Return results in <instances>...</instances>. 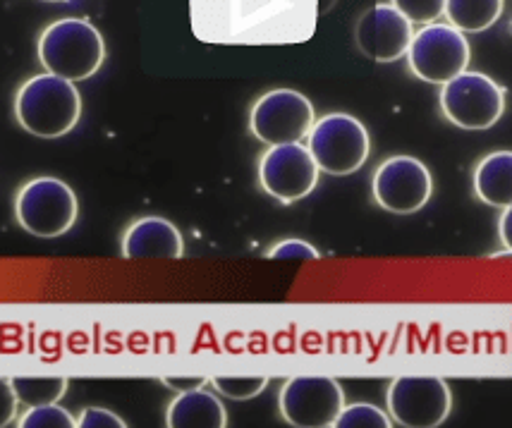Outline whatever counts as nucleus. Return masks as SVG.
Listing matches in <instances>:
<instances>
[{
    "label": "nucleus",
    "instance_id": "nucleus-2",
    "mask_svg": "<svg viewBox=\"0 0 512 428\" xmlns=\"http://www.w3.org/2000/svg\"><path fill=\"white\" fill-rule=\"evenodd\" d=\"M82 96L75 82L51 72L29 77L15 94V118L39 139H58L77 127Z\"/></svg>",
    "mask_w": 512,
    "mask_h": 428
},
{
    "label": "nucleus",
    "instance_id": "nucleus-25",
    "mask_svg": "<svg viewBox=\"0 0 512 428\" xmlns=\"http://www.w3.org/2000/svg\"><path fill=\"white\" fill-rule=\"evenodd\" d=\"M17 405H20V400H17L15 390H12L10 378H0V428L15 421Z\"/></svg>",
    "mask_w": 512,
    "mask_h": 428
},
{
    "label": "nucleus",
    "instance_id": "nucleus-18",
    "mask_svg": "<svg viewBox=\"0 0 512 428\" xmlns=\"http://www.w3.org/2000/svg\"><path fill=\"white\" fill-rule=\"evenodd\" d=\"M10 383L17 400L29 407L53 405V402H58L67 393V378L56 376H17L10 378Z\"/></svg>",
    "mask_w": 512,
    "mask_h": 428
},
{
    "label": "nucleus",
    "instance_id": "nucleus-23",
    "mask_svg": "<svg viewBox=\"0 0 512 428\" xmlns=\"http://www.w3.org/2000/svg\"><path fill=\"white\" fill-rule=\"evenodd\" d=\"M268 259H319V249L304 240H283L266 252Z\"/></svg>",
    "mask_w": 512,
    "mask_h": 428
},
{
    "label": "nucleus",
    "instance_id": "nucleus-8",
    "mask_svg": "<svg viewBox=\"0 0 512 428\" xmlns=\"http://www.w3.org/2000/svg\"><path fill=\"white\" fill-rule=\"evenodd\" d=\"M314 106L295 89H273L256 99L249 113V130L268 146L295 144L314 127Z\"/></svg>",
    "mask_w": 512,
    "mask_h": 428
},
{
    "label": "nucleus",
    "instance_id": "nucleus-1",
    "mask_svg": "<svg viewBox=\"0 0 512 428\" xmlns=\"http://www.w3.org/2000/svg\"><path fill=\"white\" fill-rule=\"evenodd\" d=\"M319 0H190L192 34L213 46L307 44Z\"/></svg>",
    "mask_w": 512,
    "mask_h": 428
},
{
    "label": "nucleus",
    "instance_id": "nucleus-22",
    "mask_svg": "<svg viewBox=\"0 0 512 428\" xmlns=\"http://www.w3.org/2000/svg\"><path fill=\"white\" fill-rule=\"evenodd\" d=\"M412 24H431L446 12V0H390Z\"/></svg>",
    "mask_w": 512,
    "mask_h": 428
},
{
    "label": "nucleus",
    "instance_id": "nucleus-19",
    "mask_svg": "<svg viewBox=\"0 0 512 428\" xmlns=\"http://www.w3.org/2000/svg\"><path fill=\"white\" fill-rule=\"evenodd\" d=\"M335 428H390L393 419L379 407L369 405V402H357V405L343 407V412L335 419Z\"/></svg>",
    "mask_w": 512,
    "mask_h": 428
},
{
    "label": "nucleus",
    "instance_id": "nucleus-6",
    "mask_svg": "<svg viewBox=\"0 0 512 428\" xmlns=\"http://www.w3.org/2000/svg\"><path fill=\"white\" fill-rule=\"evenodd\" d=\"M438 99L446 120L462 130H489L505 113V89L484 72L465 70L443 84Z\"/></svg>",
    "mask_w": 512,
    "mask_h": 428
},
{
    "label": "nucleus",
    "instance_id": "nucleus-17",
    "mask_svg": "<svg viewBox=\"0 0 512 428\" xmlns=\"http://www.w3.org/2000/svg\"><path fill=\"white\" fill-rule=\"evenodd\" d=\"M503 5L505 0H446L443 15L462 34H479L498 22Z\"/></svg>",
    "mask_w": 512,
    "mask_h": 428
},
{
    "label": "nucleus",
    "instance_id": "nucleus-16",
    "mask_svg": "<svg viewBox=\"0 0 512 428\" xmlns=\"http://www.w3.org/2000/svg\"><path fill=\"white\" fill-rule=\"evenodd\" d=\"M474 194L484 204L508 209L512 204V151H496L474 168Z\"/></svg>",
    "mask_w": 512,
    "mask_h": 428
},
{
    "label": "nucleus",
    "instance_id": "nucleus-11",
    "mask_svg": "<svg viewBox=\"0 0 512 428\" xmlns=\"http://www.w3.org/2000/svg\"><path fill=\"white\" fill-rule=\"evenodd\" d=\"M278 405L290 426L326 428L343 412L345 393L331 376H295L285 381Z\"/></svg>",
    "mask_w": 512,
    "mask_h": 428
},
{
    "label": "nucleus",
    "instance_id": "nucleus-9",
    "mask_svg": "<svg viewBox=\"0 0 512 428\" xmlns=\"http://www.w3.org/2000/svg\"><path fill=\"white\" fill-rule=\"evenodd\" d=\"M388 412L395 424L407 428H436L453 407L448 383L438 376H398L390 383Z\"/></svg>",
    "mask_w": 512,
    "mask_h": 428
},
{
    "label": "nucleus",
    "instance_id": "nucleus-21",
    "mask_svg": "<svg viewBox=\"0 0 512 428\" xmlns=\"http://www.w3.org/2000/svg\"><path fill=\"white\" fill-rule=\"evenodd\" d=\"M209 383L216 388V393L223 397H230V400H252L259 393H264L268 378L266 376H213Z\"/></svg>",
    "mask_w": 512,
    "mask_h": 428
},
{
    "label": "nucleus",
    "instance_id": "nucleus-12",
    "mask_svg": "<svg viewBox=\"0 0 512 428\" xmlns=\"http://www.w3.org/2000/svg\"><path fill=\"white\" fill-rule=\"evenodd\" d=\"M319 165L300 142L271 146L259 161V182L266 194L283 204H295L319 185Z\"/></svg>",
    "mask_w": 512,
    "mask_h": 428
},
{
    "label": "nucleus",
    "instance_id": "nucleus-27",
    "mask_svg": "<svg viewBox=\"0 0 512 428\" xmlns=\"http://www.w3.org/2000/svg\"><path fill=\"white\" fill-rule=\"evenodd\" d=\"M498 232H501V240L505 244V249L512 254V204L508 209H503L501 223H498Z\"/></svg>",
    "mask_w": 512,
    "mask_h": 428
},
{
    "label": "nucleus",
    "instance_id": "nucleus-14",
    "mask_svg": "<svg viewBox=\"0 0 512 428\" xmlns=\"http://www.w3.org/2000/svg\"><path fill=\"white\" fill-rule=\"evenodd\" d=\"M120 252L125 259H180L185 254V242L170 220L144 216L125 230Z\"/></svg>",
    "mask_w": 512,
    "mask_h": 428
},
{
    "label": "nucleus",
    "instance_id": "nucleus-24",
    "mask_svg": "<svg viewBox=\"0 0 512 428\" xmlns=\"http://www.w3.org/2000/svg\"><path fill=\"white\" fill-rule=\"evenodd\" d=\"M79 428H125L127 424L111 409L103 407H87L77 417Z\"/></svg>",
    "mask_w": 512,
    "mask_h": 428
},
{
    "label": "nucleus",
    "instance_id": "nucleus-13",
    "mask_svg": "<svg viewBox=\"0 0 512 428\" xmlns=\"http://www.w3.org/2000/svg\"><path fill=\"white\" fill-rule=\"evenodd\" d=\"M414 24L390 3H376L359 17L357 48L374 63H395L410 51Z\"/></svg>",
    "mask_w": 512,
    "mask_h": 428
},
{
    "label": "nucleus",
    "instance_id": "nucleus-26",
    "mask_svg": "<svg viewBox=\"0 0 512 428\" xmlns=\"http://www.w3.org/2000/svg\"><path fill=\"white\" fill-rule=\"evenodd\" d=\"M161 381L166 383L168 388H175V390H180V393H185V390L201 388L204 383H209V378H178V376H173V378H161Z\"/></svg>",
    "mask_w": 512,
    "mask_h": 428
},
{
    "label": "nucleus",
    "instance_id": "nucleus-20",
    "mask_svg": "<svg viewBox=\"0 0 512 428\" xmlns=\"http://www.w3.org/2000/svg\"><path fill=\"white\" fill-rule=\"evenodd\" d=\"M17 426L20 428H75L77 419L72 417L67 409L58 407L56 402H53V405L29 407L20 417V421H17Z\"/></svg>",
    "mask_w": 512,
    "mask_h": 428
},
{
    "label": "nucleus",
    "instance_id": "nucleus-15",
    "mask_svg": "<svg viewBox=\"0 0 512 428\" xmlns=\"http://www.w3.org/2000/svg\"><path fill=\"white\" fill-rule=\"evenodd\" d=\"M166 426L170 428H225L228 412L216 395L204 388L185 390L168 405Z\"/></svg>",
    "mask_w": 512,
    "mask_h": 428
},
{
    "label": "nucleus",
    "instance_id": "nucleus-5",
    "mask_svg": "<svg viewBox=\"0 0 512 428\" xmlns=\"http://www.w3.org/2000/svg\"><path fill=\"white\" fill-rule=\"evenodd\" d=\"M307 149L321 173L345 177L367 163L371 139L367 127L355 115L328 113L309 130Z\"/></svg>",
    "mask_w": 512,
    "mask_h": 428
},
{
    "label": "nucleus",
    "instance_id": "nucleus-28",
    "mask_svg": "<svg viewBox=\"0 0 512 428\" xmlns=\"http://www.w3.org/2000/svg\"><path fill=\"white\" fill-rule=\"evenodd\" d=\"M44 3H63V0H44Z\"/></svg>",
    "mask_w": 512,
    "mask_h": 428
},
{
    "label": "nucleus",
    "instance_id": "nucleus-10",
    "mask_svg": "<svg viewBox=\"0 0 512 428\" xmlns=\"http://www.w3.org/2000/svg\"><path fill=\"white\" fill-rule=\"evenodd\" d=\"M374 199L383 211L410 216L422 211L434 194V177L414 156H390L374 173Z\"/></svg>",
    "mask_w": 512,
    "mask_h": 428
},
{
    "label": "nucleus",
    "instance_id": "nucleus-4",
    "mask_svg": "<svg viewBox=\"0 0 512 428\" xmlns=\"http://www.w3.org/2000/svg\"><path fill=\"white\" fill-rule=\"evenodd\" d=\"M77 216V194L58 177H34L24 182L15 197V218L20 228L41 240H53L70 232Z\"/></svg>",
    "mask_w": 512,
    "mask_h": 428
},
{
    "label": "nucleus",
    "instance_id": "nucleus-3",
    "mask_svg": "<svg viewBox=\"0 0 512 428\" xmlns=\"http://www.w3.org/2000/svg\"><path fill=\"white\" fill-rule=\"evenodd\" d=\"M39 60L46 72L70 82H84L101 70L106 44L89 20L65 17L51 22L39 36Z\"/></svg>",
    "mask_w": 512,
    "mask_h": 428
},
{
    "label": "nucleus",
    "instance_id": "nucleus-7",
    "mask_svg": "<svg viewBox=\"0 0 512 428\" xmlns=\"http://www.w3.org/2000/svg\"><path fill=\"white\" fill-rule=\"evenodd\" d=\"M469 58V41L460 29L453 24H424L417 34L412 36L410 51H407V63L410 70L422 82L429 84H448L450 79L467 70Z\"/></svg>",
    "mask_w": 512,
    "mask_h": 428
}]
</instances>
